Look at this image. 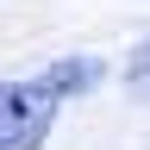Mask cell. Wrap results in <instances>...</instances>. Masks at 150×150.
<instances>
[{
  "instance_id": "obj_2",
  "label": "cell",
  "mask_w": 150,
  "mask_h": 150,
  "mask_svg": "<svg viewBox=\"0 0 150 150\" xmlns=\"http://www.w3.org/2000/svg\"><path fill=\"white\" fill-rule=\"evenodd\" d=\"M44 75H50V88H56V94L69 100V94H81V88H88V81H94L100 69H94V63H50Z\"/></svg>"
},
{
  "instance_id": "obj_3",
  "label": "cell",
  "mask_w": 150,
  "mask_h": 150,
  "mask_svg": "<svg viewBox=\"0 0 150 150\" xmlns=\"http://www.w3.org/2000/svg\"><path fill=\"white\" fill-rule=\"evenodd\" d=\"M125 88L138 94V100H150V44L131 50V63H125Z\"/></svg>"
},
{
  "instance_id": "obj_1",
  "label": "cell",
  "mask_w": 150,
  "mask_h": 150,
  "mask_svg": "<svg viewBox=\"0 0 150 150\" xmlns=\"http://www.w3.org/2000/svg\"><path fill=\"white\" fill-rule=\"evenodd\" d=\"M63 112V94L50 75H25V81H0V150H44Z\"/></svg>"
}]
</instances>
